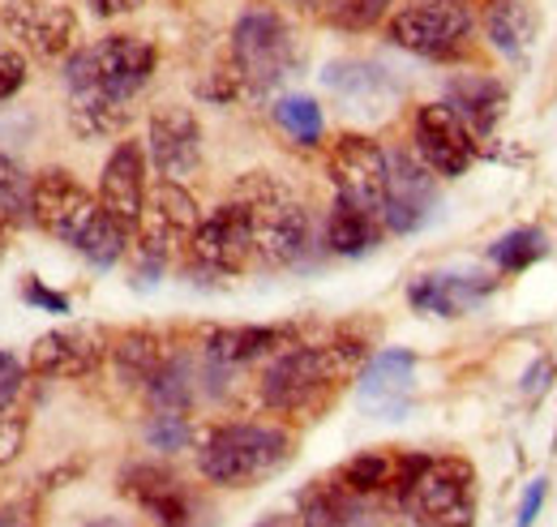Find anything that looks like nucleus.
<instances>
[{"mask_svg": "<svg viewBox=\"0 0 557 527\" xmlns=\"http://www.w3.org/2000/svg\"><path fill=\"white\" fill-rule=\"evenodd\" d=\"M95 215H99V201L90 198V189L73 172L48 168V172L35 176V185H30V219L48 236H57L65 245H77Z\"/></svg>", "mask_w": 557, "mask_h": 527, "instance_id": "8", "label": "nucleus"}, {"mask_svg": "<svg viewBox=\"0 0 557 527\" xmlns=\"http://www.w3.org/2000/svg\"><path fill=\"white\" fill-rule=\"evenodd\" d=\"M0 254H4V228H0Z\"/></svg>", "mask_w": 557, "mask_h": 527, "instance_id": "47", "label": "nucleus"}, {"mask_svg": "<svg viewBox=\"0 0 557 527\" xmlns=\"http://www.w3.org/2000/svg\"><path fill=\"white\" fill-rule=\"evenodd\" d=\"M404 502L420 527H472L476 524V471L463 459H424Z\"/></svg>", "mask_w": 557, "mask_h": 527, "instance_id": "6", "label": "nucleus"}, {"mask_svg": "<svg viewBox=\"0 0 557 527\" xmlns=\"http://www.w3.org/2000/svg\"><path fill=\"white\" fill-rule=\"evenodd\" d=\"M26 215H30V185H26L22 168L9 155H0V228H9V223L17 228Z\"/></svg>", "mask_w": 557, "mask_h": 527, "instance_id": "33", "label": "nucleus"}, {"mask_svg": "<svg viewBox=\"0 0 557 527\" xmlns=\"http://www.w3.org/2000/svg\"><path fill=\"white\" fill-rule=\"evenodd\" d=\"M331 181H335V194L369 215L382 219L386 210V150L364 137V133H344L335 146H331Z\"/></svg>", "mask_w": 557, "mask_h": 527, "instance_id": "9", "label": "nucleus"}, {"mask_svg": "<svg viewBox=\"0 0 557 527\" xmlns=\"http://www.w3.org/2000/svg\"><path fill=\"white\" fill-rule=\"evenodd\" d=\"M99 210L112 215L125 232H138L146 210V155L138 142H121L99 176Z\"/></svg>", "mask_w": 557, "mask_h": 527, "instance_id": "15", "label": "nucleus"}, {"mask_svg": "<svg viewBox=\"0 0 557 527\" xmlns=\"http://www.w3.org/2000/svg\"><path fill=\"white\" fill-rule=\"evenodd\" d=\"M150 403L159 412H185L194 403V373H189V360H163L154 369V378L146 382Z\"/></svg>", "mask_w": 557, "mask_h": 527, "instance_id": "29", "label": "nucleus"}, {"mask_svg": "<svg viewBox=\"0 0 557 527\" xmlns=\"http://www.w3.org/2000/svg\"><path fill=\"white\" fill-rule=\"evenodd\" d=\"M386 39L412 57H424V61H450L472 39V13H468V4L420 0V4H408L391 17Z\"/></svg>", "mask_w": 557, "mask_h": 527, "instance_id": "7", "label": "nucleus"}, {"mask_svg": "<svg viewBox=\"0 0 557 527\" xmlns=\"http://www.w3.org/2000/svg\"><path fill=\"white\" fill-rule=\"evenodd\" d=\"M108 356V334L99 327H65L30 347V369L39 378H86Z\"/></svg>", "mask_w": 557, "mask_h": 527, "instance_id": "16", "label": "nucleus"}, {"mask_svg": "<svg viewBox=\"0 0 557 527\" xmlns=\"http://www.w3.org/2000/svg\"><path fill=\"white\" fill-rule=\"evenodd\" d=\"M189 258L210 274H240L253 262V228H249V210L240 201H227L219 210H210L198 223L194 241H189Z\"/></svg>", "mask_w": 557, "mask_h": 527, "instance_id": "10", "label": "nucleus"}, {"mask_svg": "<svg viewBox=\"0 0 557 527\" xmlns=\"http://www.w3.org/2000/svg\"><path fill=\"white\" fill-rule=\"evenodd\" d=\"M417 150L433 176H463L476 159V133L446 103H424L417 112Z\"/></svg>", "mask_w": 557, "mask_h": 527, "instance_id": "13", "label": "nucleus"}, {"mask_svg": "<svg viewBox=\"0 0 557 527\" xmlns=\"http://www.w3.org/2000/svg\"><path fill=\"white\" fill-rule=\"evenodd\" d=\"M146 442L154 451H185L189 442V420L185 412H159L150 425H146Z\"/></svg>", "mask_w": 557, "mask_h": 527, "instance_id": "36", "label": "nucleus"}, {"mask_svg": "<svg viewBox=\"0 0 557 527\" xmlns=\"http://www.w3.org/2000/svg\"><path fill=\"white\" fill-rule=\"evenodd\" d=\"M382 219L377 215H369V210H360V206H351V201L335 198L331 206V219H326V245H331V254H339V258H360V254H369L377 241H382Z\"/></svg>", "mask_w": 557, "mask_h": 527, "instance_id": "25", "label": "nucleus"}, {"mask_svg": "<svg viewBox=\"0 0 557 527\" xmlns=\"http://www.w3.org/2000/svg\"><path fill=\"white\" fill-rule=\"evenodd\" d=\"M395 476H399V459H391V455H382V451H364V455H356L351 463H344V471H339L344 489L356 493V498L395 485Z\"/></svg>", "mask_w": 557, "mask_h": 527, "instance_id": "30", "label": "nucleus"}, {"mask_svg": "<svg viewBox=\"0 0 557 527\" xmlns=\"http://www.w3.org/2000/svg\"><path fill=\"white\" fill-rule=\"evenodd\" d=\"M125 493H129L159 527H189V515H194L189 489H185L168 467H154V463L129 467V471H125Z\"/></svg>", "mask_w": 557, "mask_h": 527, "instance_id": "19", "label": "nucleus"}, {"mask_svg": "<svg viewBox=\"0 0 557 527\" xmlns=\"http://www.w3.org/2000/svg\"><path fill=\"white\" fill-rule=\"evenodd\" d=\"M485 35L502 57H523L536 39V9L528 0H488Z\"/></svg>", "mask_w": 557, "mask_h": 527, "instance_id": "26", "label": "nucleus"}, {"mask_svg": "<svg viewBox=\"0 0 557 527\" xmlns=\"http://www.w3.org/2000/svg\"><path fill=\"white\" fill-rule=\"evenodd\" d=\"M292 343L287 327H219L207 334V356L214 365H249Z\"/></svg>", "mask_w": 557, "mask_h": 527, "instance_id": "23", "label": "nucleus"}, {"mask_svg": "<svg viewBox=\"0 0 557 527\" xmlns=\"http://www.w3.org/2000/svg\"><path fill=\"white\" fill-rule=\"evenodd\" d=\"M202 223V210L194 194L176 181H159L150 194H146V210H141L138 223V258H141V274H154L172 262L176 254L189 249L194 232Z\"/></svg>", "mask_w": 557, "mask_h": 527, "instance_id": "5", "label": "nucleus"}, {"mask_svg": "<svg viewBox=\"0 0 557 527\" xmlns=\"http://www.w3.org/2000/svg\"><path fill=\"white\" fill-rule=\"evenodd\" d=\"M0 527H17V515L13 511H0Z\"/></svg>", "mask_w": 557, "mask_h": 527, "instance_id": "45", "label": "nucleus"}, {"mask_svg": "<svg viewBox=\"0 0 557 527\" xmlns=\"http://www.w3.org/2000/svg\"><path fill=\"white\" fill-rule=\"evenodd\" d=\"M275 121L287 130V137L300 142V146H318V142H322V108H318L313 99H305V95L278 99Z\"/></svg>", "mask_w": 557, "mask_h": 527, "instance_id": "32", "label": "nucleus"}, {"mask_svg": "<svg viewBox=\"0 0 557 527\" xmlns=\"http://www.w3.org/2000/svg\"><path fill=\"white\" fill-rule=\"evenodd\" d=\"M437 206V185H433V172L424 168V159L408 155V150H391L386 155V210H382V223L399 236L417 232L429 223Z\"/></svg>", "mask_w": 557, "mask_h": 527, "instance_id": "11", "label": "nucleus"}, {"mask_svg": "<svg viewBox=\"0 0 557 527\" xmlns=\"http://www.w3.org/2000/svg\"><path fill=\"white\" fill-rule=\"evenodd\" d=\"M90 527H112V524H90Z\"/></svg>", "mask_w": 557, "mask_h": 527, "instance_id": "49", "label": "nucleus"}, {"mask_svg": "<svg viewBox=\"0 0 557 527\" xmlns=\"http://www.w3.org/2000/svg\"><path fill=\"white\" fill-rule=\"evenodd\" d=\"M450 4H468V0H450Z\"/></svg>", "mask_w": 557, "mask_h": 527, "instance_id": "48", "label": "nucleus"}, {"mask_svg": "<svg viewBox=\"0 0 557 527\" xmlns=\"http://www.w3.org/2000/svg\"><path fill=\"white\" fill-rule=\"evenodd\" d=\"M446 108H450L468 130L476 133V137H485V133L497 130V121H502V112H506V86H502L497 77H488V73L450 77V86H446Z\"/></svg>", "mask_w": 557, "mask_h": 527, "instance_id": "22", "label": "nucleus"}, {"mask_svg": "<svg viewBox=\"0 0 557 527\" xmlns=\"http://www.w3.org/2000/svg\"><path fill=\"white\" fill-rule=\"evenodd\" d=\"M22 446H26V420L4 412V416H0V467L17 459V455H22Z\"/></svg>", "mask_w": 557, "mask_h": 527, "instance_id": "37", "label": "nucleus"}, {"mask_svg": "<svg viewBox=\"0 0 557 527\" xmlns=\"http://www.w3.org/2000/svg\"><path fill=\"white\" fill-rule=\"evenodd\" d=\"M300 527H344V498L335 489H313L300 506Z\"/></svg>", "mask_w": 557, "mask_h": 527, "instance_id": "35", "label": "nucleus"}, {"mask_svg": "<svg viewBox=\"0 0 557 527\" xmlns=\"http://www.w3.org/2000/svg\"><path fill=\"white\" fill-rule=\"evenodd\" d=\"M26 301H30V305H39V309H52V314H70V301H65L61 292L39 287V283H26Z\"/></svg>", "mask_w": 557, "mask_h": 527, "instance_id": "40", "label": "nucleus"}, {"mask_svg": "<svg viewBox=\"0 0 557 527\" xmlns=\"http://www.w3.org/2000/svg\"><path fill=\"white\" fill-rule=\"evenodd\" d=\"M9 369H22V365H17V360H13V356L0 347V373H9Z\"/></svg>", "mask_w": 557, "mask_h": 527, "instance_id": "44", "label": "nucleus"}, {"mask_svg": "<svg viewBox=\"0 0 557 527\" xmlns=\"http://www.w3.org/2000/svg\"><path fill=\"white\" fill-rule=\"evenodd\" d=\"M386 9H391V0H335L331 4V22L339 30H369V26H377L386 17Z\"/></svg>", "mask_w": 557, "mask_h": 527, "instance_id": "34", "label": "nucleus"}, {"mask_svg": "<svg viewBox=\"0 0 557 527\" xmlns=\"http://www.w3.org/2000/svg\"><path fill=\"white\" fill-rule=\"evenodd\" d=\"M493 292V279L485 274H424L412 283L408 301L420 314H433V318H463L472 309H481Z\"/></svg>", "mask_w": 557, "mask_h": 527, "instance_id": "21", "label": "nucleus"}, {"mask_svg": "<svg viewBox=\"0 0 557 527\" xmlns=\"http://www.w3.org/2000/svg\"><path fill=\"white\" fill-rule=\"evenodd\" d=\"M287 459H292V438L275 425H223L219 433H210L198 467L210 485L249 489L275 476Z\"/></svg>", "mask_w": 557, "mask_h": 527, "instance_id": "3", "label": "nucleus"}, {"mask_svg": "<svg viewBox=\"0 0 557 527\" xmlns=\"http://www.w3.org/2000/svg\"><path fill=\"white\" fill-rule=\"evenodd\" d=\"M141 4H146V0H90V9H95L99 17H121V13H134Z\"/></svg>", "mask_w": 557, "mask_h": 527, "instance_id": "42", "label": "nucleus"}, {"mask_svg": "<svg viewBox=\"0 0 557 527\" xmlns=\"http://www.w3.org/2000/svg\"><path fill=\"white\" fill-rule=\"evenodd\" d=\"M322 82L339 103H348V112H360V117H382L399 95L391 73L369 61H335L322 73Z\"/></svg>", "mask_w": 557, "mask_h": 527, "instance_id": "20", "label": "nucleus"}, {"mask_svg": "<svg viewBox=\"0 0 557 527\" xmlns=\"http://www.w3.org/2000/svg\"><path fill=\"white\" fill-rule=\"evenodd\" d=\"M73 249H82V258H86V262H95L99 270H108V266H116L121 258H125V249H129V232H125L112 215H103V210H99Z\"/></svg>", "mask_w": 557, "mask_h": 527, "instance_id": "28", "label": "nucleus"}, {"mask_svg": "<svg viewBox=\"0 0 557 527\" xmlns=\"http://www.w3.org/2000/svg\"><path fill=\"white\" fill-rule=\"evenodd\" d=\"M296 61H300L296 57V39H292L287 22L278 17L275 9L240 13V22L232 30V69H236L245 90H253V95L275 90L278 82L292 77Z\"/></svg>", "mask_w": 557, "mask_h": 527, "instance_id": "4", "label": "nucleus"}, {"mask_svg": "<svg viewBox=\"0 0 557 527\" xmlns=\"http://www.w3.org/2000/svg\"><path fill=\"white\" fill-rule=\"evenodd\" d=\"M134 108L125 99H112L108 90L90 86V90H73L70 99V125L77 137H116L129 125Z\"/></svg>", "mask_w": 557, "mask_h": 527, "instance_id": "24", "label": "nucleus"}, {"mask_svg": "<svg viewBox=\"0 0 557 527\" xmlns=\"http://www.w3.org/2000/svg\"><path fill=\"white\" fill-rule=\"evenodd\" d=\"M545 254H549V241L536 228H515L502 241H493V249H488L493 266H502V270H528V266L541 262Z\"/></svg>", "mask_w": 557, "mask_h": 527, "instance_id": "31", "label": "nucleus"}, {"mask_svg": "<svg viewBox=\"0 0 557 527\" xmlns=\"http://www.w3.org/2000/svg\"><path fill=\"white\" fill-rule=\"evenodd\" d=\"M417 399V356L412 352H382L360 373V403L382 420H404Z\"/></svg>", "mask_w": 557, "mask_h": 527, "instance_id": "17", "label": "nucleus"}, {"mask_svg": "<svg viewBox=\"0 0 557 527\" xmlns=\"http://www.w3.org/2000/svg\"><path fill=\"white\" fill-rule=\"evenodd\" d=\"M9 26L26 39V48L39 61H61L77 39V17L70 4H35V0H13L9 4Z\"/></svg>", "mask_w": 557, "mask_h": 527, "instance_id": "18", "label": "nucleus"}, {"mask_svg": "<svg viewBox=\"0 0 557 527\" xmlns=\"http://www.w3.org/2000/svg\"><path fill=\"white\" fill-rule=\"evenodd\" d=\"M90 65H95V86L99 90L129 103L150 82V73L159 65V52H154L150 39H138V35H108L90 48Z\"/></svg>", "mask_w": 557, "mask_h": 527, "instance_id": "14", "label": "nucleus"}, {"mask_svg": "<svg viewBox=\"0 0 557 527\" xmlns=\"http://www.w3.org/2000/svg\"><path fill=\"white\" fill-rule=\"evenodd\" d=\"M545 493H549V480H536V485L528 489V498H523V506H519V524H515V527L536 524V511L545 506Z\"/></svg>", "mask_w": 557, "mask_h": 527, "instance_id": "39", "label": "nucleus"}, {"mask_svg": "<svg viewBox=\"0 0 557 527\" xmlns=\"http://www.w3.org/2000/svg\"><path fill=\"white\" fill-rule=\"evenodd\" d=\"M253 527H296V519H287V515H271V519H262V524Z\"/></svg>", "mask_w": 557, "mask_h": 527, "instance_id": "43", "label": "nucleus"}, {"mask_svg": "<svg viewBox=\"0 0 557 527\" xmlns=\"http://www.w3.org/2000/svg\"><path fill=\"white\" fill-rule=\"evenodd\" d=\"M22 395V369H9V373H0V416L13 407V399Z\"/></svg>", "mask_w": 557, "mask_h": 527, "instance_id": "41", "label": "nucleus"}, {"mask_svg": "<svg viewBox=\"0 0 557 527\" xmlns=\"http://www.w3.org/2000/svg\"><path fill=\"white\" fill-rule=\"evenodd\" d=\"M364 360V343L335 339V343H309V347H287L278 352L262 378V399L275 412H300L331 387H339L356 365Z\"/></svg>", "mask_w": 557, "mask_h": 527, "instance_id": "1", "label": "nucleus"}, {"mask_svg": "<svg viewBox=\"0 0 557 527\" xmlns=\"http://www.w3.org/2000/svg\"><path fill=\"white\" fill-rule=\"evenodd\" d=\"M112 356H116L121 378H125V382H134V387H146V382L154 378V369L168 360V356H163V347H159V339H154L150 330H134V334H125V339L112 347Z\"/></svg>", "mask_w": 557, "mask_h": 527, "instance_id": "27", "label": "nucleus"}, {"mask_svg": "<svg viewBox=\"0 0 557 527\" xmlns=\"http://www.w3.org/2000/svg\"><path fill=\"white\" fill-rule=\"evenodd\" d=\"M26 86V57L22 52H0V103L13 99Z\"/></svg>", "mask_w": 557, "mask_h": 527, "instance_id": "38", "label": "nucleus"}, {"mask_svg": "<svg viewBox=\"0 0 557 527\" xmlns=\"http://www.w3.org/2000/svg\"><path fill=\"white\" fill-rule=\"evenodd\" d=\"M150 163L159 172V181H176L185 185L198 168H202V125L189 108L181 103H168V108H154L150 117Z\"/></svg>", "mask_w": 557, "mask_h": 527, "instance_id": "12", "label": "nucleus"}, {"mask_svg": "<svg viewBox=\"0 0 557 527\" xmlns=\"http://www.w3.org/2000/svg\"><path fill=\"white\" fill-rule=\"evenodd\" d=\"M287 4H300V9H322V0H287Z\"/></svg>", "mask_w": 557, "mask_h": 527, "instance_id": "46", "label": "nucleus"}, {"mask_svg": "<svg viewBox=\"0 0 557 527\" xmlns=\"http://www.w3.org/2000/svg\"><path fill=\"white\" fill-rule=\"evenodd\" d=\"M236 201L249 210V228H253V258L262 266H296L309 249V215L305 206L292 198L275 176L253 172Z\"/></svg>", "mask_w": 557, "mask_h": 527, "instance_id": "2", "label": "nucleus"}]
</instances>
